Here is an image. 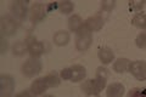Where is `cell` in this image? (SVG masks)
Listing matches in <instances>:
<instances>
[{
  "mask_svg": "<svg viewBox=\"0 0 146 97\" xmlns=\"http://www.w3.org/2000/svg\"><path fill=\"white\" fill-rule=\"evenodd\" d=\"M43 97H55V96L54 95H44Z\"/></svg>",
  "mask_w": 146,
  "mask_h": 97,
  "instance_id": "32",
  "label": "cell"
},
{
  "mask_svg": "<svg viewBox=\"0 0 146 97\" xmlns=\"http://www.w3.org/2000/svg\"><path fill=\"white\" fill-rule=\"evenodd\" d=\"M145 1H143V0H131V1H129V7L131 11H135V12H139L144 9L145 6Z\"/></svg>",
  "mask_w": 146,
  "mask_h": 97,
  "instance_id": "26",
  "label": "cell"
},
{
  "mask_svg": "<svg viewBox=\"0 0 146 97\" xmlns=\"http://www.w3.org/2000/svg\"><path fill=\"white\" fill-rule=\"evenodd\" d=\"M86 97H100V96H98V95H88Z\"/></svg>",
  "mask_w": 146,
  "mask_h": 97,
  "instance_id": "31",
  "label": "cell"
},
{
  "mask_svg": "<svg viewBox=\"0 0 146 97\" xmlns=\"http://www.w3.org/2000/svg\"><path fill=\"white\" fill-rule=\"evenodd\" d=\"M106 81L104 80H100L98 78H93V79H86L83 81L80 89L84 94L88 96V95H98L100 96V94L106 89Z\"/></svg>",
  "mask_w": 146,
  "mask_h": 97,
  "instance_id": "4",
  "label": "cell"
},
{
  "mask_svg": "<svg viewBox=\"0 0 146 97\" xmlns=\"http://www.w3.org/2000/svg\"><path fill=\"white\" fill-rule=\"evenodd\" d=\"M11 52L17 57L25 56V55L28 52L26 43L25 41H16V43H13L12 46H11Z\"/></svg>",
  "mask_w": 146,
  "mask_h": 97,
  "instance_id": "19",
  "label": "cell"
},
{
  "mask_svg": "<svg viewBox=\"0 0 146 97\" xmlns=\"http://www.w3.org/2000/svg\"><path fill=\"white\" fill-rule=\"evenodd\" d=\"M25 43L27 45V50L31 57L40 58L45 53V45L43 41H39L34 35H27L25 39Z\"/></svg>",
  "mask_w": 146,
  "mask_h": 97,
  "instance_id": "5",
  "label": "cell"
},
{
  "mask_svg": "<svg viewBox=\"0 0 146 97\" xmlns=\"http://www.w3.org/2000/svg\"><path fill=\"white\" fill-rule=\"evenodd\" d=\"M48 15V10H46V5L43 3H34L33 5L29 7V21L33 23V24H38V23H42Z\"/></svg>",
  "mask_w": 146,
  "mask_h": 97,
  "instance_id": "7",
  "label": "cell"
},
{
  "mask_svg": "<svg viewBox=\"0 0 146 97\" xmlns=\"http://www.w3.org/2000/svg\"><path fill=\"white\" fill-rule=\"evenodd\" d=\"M0 96L1 97H12L15 91V79L10 74L0 75Z\"/></svg>",
  "mask_w": 146,
  "mask_h": 97,
  "instance_id": "9",
  "label": "cell"
},
{
  "mask_svg": "<svg viewBox=\"0 0 146 97\" xmlns=\"http://www.w3.org/2000/svg\"><path fill=\"white\" fill-rule=\"evenodd\" d=\"M98 56H99L100 62L105 64V66L115 62V58H116L115 52H113L112 49L108 48V46H100L99 51H98Z\"/></svg>",
  "mask_w": 146,
  "mask_h": 97,
  "instance_id": "11",
  "label": "cell"
},
{
  "mask_svg": "<svg viewBox=\"0 0 146 97\" xmlns=\"http://www.w3.org/2000/svg\"><path fill=\"white\" fill-rule=\"evenodd\" d=\"M46 10L48 12H52L54 10H58V3H51L46 5Z\"/></svg>",
  "mask_w": 146,
  "mask_h": 97,
  "instance_id": "30",
  "label": "cell"
},
{
  "mask_svg": "<svg viewBox=\"0 0 146 97\" xmlns=\"http://www.w3.org/2000/svg\"><path fill=\"white\" fill-rule=\"evenodd\" d=\"M54 44L58 46V48H62V46H66L71 40V34L70 32L67 30H58L54 34Z\"/></svg>",
  "mask_w": 146,
  "mask_h": 97,
  "instance_id": "17",
  "label": "cell"
},
{
  "mask_svg": "<svg viewBox=\"0 0 146 97\" xmlns=\"http://www.w3.org/2000/svg\"><path fill=\"white\" fill-rule=\"evenodd\" d=\"M18 28H20V23L10 13H6L0 17V32L3 36H13L17 33Z\"/></svg>",
  "mask_w": 146,
  "mask_h": 97,
  "instance_id": "2",
  "label": "cell"
},
{
  "mask_svg": "<svg viewBox=\"0 0 146 97\" xmlns=\"http://www.w3.org/2000/svg\"><path fill=\"white\" fill-rule=\"evenodd\" d=\"M44 79H45V81H46V85H48L49 89H52V87L58 86V85L61 84V80H62L60 74L56 73V72H50V73H48V74L44 77Z\"/></svg>",
  "mask_w": 146,
  "mask_h": 97,
  "instance_id": "18",
  "label": "cell"
},
{
  "mask_svg": "<svg viewBox=\"0 0 146 97\" xmlns=\"http://www.w3.org/2000/svg\"><path fill=\"white\" fill-rule=\"evenodd\" d=\"M1 46H0V55H5L7 49H9V45H7V40H6V36H3L1 35Z\"/></svg>",
  "mask_w": 146,
  "mask_h": 97,
  "instance_id": "28",
  "label": "cell"
},
{
  "mask_svg": "<svg viewBox=\"0 0 146 97\" xmlns=\"http://www.w3.org/2000/svg\"><path fill=\"white\" fill-rule=\"evenodd\" d=\"M125 87L121 82H112L106 87V97H123Z\"/></svg>",
  "mask_w": 146,
  "mask_h": 97,
  "instance_id": "13",
  "label": "cell"
},
{
  "mask_svg": "<svg viewBox=\"0 0 146 97\" xmlns=\"http://www.w3.org/2000/svg\"><path fill=\"white\" fill-rule=\"evenodd\" d=\"M129 73L136 80L145 81L146 80V62L145 61H131L129 67Z\"/></svg>",
  "mask_w": 146,
  "mask_h": 97,
  "instance_id": "10",
  "label": "cell"
},
{
  "mask_svg": "<svg viewBox=\"0 0 146 97\" xmlns=\"http://www.w3.org/2000/svg\"><path fill=\"white\" fill-rule=\"evenodd\" d=\"M86 78V69L82 64H73L71 66V80L72 82H80L85 80Z\"/></svg>",
  "mask_w": 146,
  "mask_h": 97,
  "instance_id": "12",
  "label": "cell"
},
{
  "mask_svg": "<svg viewBox=\"0 0 146 97\" xmlns=\"http://www.w3.org/2000/svg\"><path fill=\"white\" fill-rule=\"evenodd\" d=\"M127 97H146V87H135L128 92Z\"/></svg>",
  "mask_w": 146,
  "mask_h": 97,
  "instance_id": "25",
  "label": "cell"
},
{
  "mask_svg": "<svg viewBox=\"0 0 146 97\" xmlns=\"http://www.w3.org/2000/svg\"><path fill=\"white\" fill-rule=\"evenodd\" d=\"M12 97H36V96L31 90H23V91L18 92V94H16V95H13Z\"/></svg>",
  "mask_w": 146,
  "mask_h": 97,
  "instance_id": "29",
  "label": "cell"
},
{
  "mask_svg": "<svg viewBox=\"0 0 146 97\" xmlns=\"http://www.w3.org/2000/svg\"><path fill=\"white\" fill-rule=\"evenodd\" d=\"M73 10H74V4L72 1L63 0V1L58 3V11H60L62 15H71Z\"/></svg>",
  "mask_w": 146,
  "mask_h": 97,
  "instance_id": "21",
  "label": "cell"
},
{
  "mask_svg": "<svg viewBox=\"0 0 146 97\" xmlns=\"http://www.w3.org/2000/svg\"><path fill=\"white\" fill-rule=\"evenodd\" d=\"M74 44H76L77 51H79V52L88 51L91 44H93V33H91L85 26H83L76 33Z\"/></svg>",
  "mask_w": 146,
  "mask_h": 97,
  "instance_id": "1",
  "label": "cell"
},
{
  "mask_svg": "<svg viewBox=\"0 0 146 97\" xmlns=\"http://www.w3.org/2000/svg\"><path fill=\"white\" fill-rule=\"evenodd\" d=\"M29 13V7L28 3L23 1V0H15L10 5V15L15 18V20L20 23L23 22Z\"/></svg>",
  "mask_w": 146,
  "mask_h": 97,
  "instance_id": "3",
  "label": "cell"
},
{
  "mask_svg": "<svg viewBox=\"0 0 146 97\" xmlns=\"http://www.w3.org/2000/svg\"><path fill=\"white\" fill-rule=\"evenodd\" d=\"M22 74L27 78H33L35 75H38L40 72L43 71V63L40 61V58L31 57L22 64Z\"/></svg>",
  "mask_w": 146,
  "mask_h": 97,
  "instance_id": "6",
  "label": "cell"
},
{
  "mask_svg": "<svg viewBox=\"0 0 146 97\" xmlns=\"http://www.w3.org/2000/svg\"><path fill=\"white\" fill-rule=\"evenodd\" d=\"M107 18H108L107 15H105V13H102L101 11H100L99 13H96V15L90 16V17L86 18V20L84 21V26L91 32V33H94V32H100L104 28Z\"/></svg>",
  "mask_w": 146,
  "mask_h": 97,
  "instance_id": "8",
  "label": "cell"
},
{
  "mask_svg": "<svg viewBox=\"0 0 146 97\" xmlns=\"http://www.w3.org/2000/svg\"><path fill=\"white\" fill-rule=\"evenodd\" d=\"M49 89L48 85H46V81H45L44 77L43 78H36V79L32 82V85L29 87V90L33 92L35 96H40L43 95L45 91Z\"/></svg>",
  "mask_w": 146,
  "mask_h": 97,
  "instance_id": "16",
  "label": "cell"
},
{
  "mask_svg": "<svg viewBox=\"0 0 146 97\" xmlns=\"http://www.w3.org/2000/svg\"><path fill=\"white\" fill-rule=\"evenodd\" d=\"M95 78H98V79L104 80V81L107 82V79L110 78V72H108V69L105 68L104 66L98 67L96 72H95Z\"/></svg>",
  "mask_w": 146,
  "mask_h": 97,
  "instance_id": "23",
  "label": "cell"
},
{
  "mask_svg": "<svg viewBox=\"0 0 146 97\" xmlns=\"http://www.w3.org/2000/svg\"><path fill=\"white\" fill-rule=\"evenodd\" d=\"M115 6H116V1H113V0H104L101 3V10L100 11L108 16L112 12L113 9H115Z\"/></svg>",
  "mask_w": 146,
  "mask_h": 97,
  "instance_id": "22",
  "label": "cell"
},
{
  "mask_svg": "<svg viewBox=\"0 0 146 97\" xmlns=\"http://www.w3.org/2000/svg\"><path fill=\"white\" fill-rule=\"evenodd\" d=\"M60 77L62 80H71V67L63 68L60 72Z\"/></svg>",
  "mask_w": 146,
  "mask_h": 97,
  "instance_id": "27",
  "label": "cell"
},
{
  "mask_svg": "<svg viewBox=\"0 0 146 97\" xmlns=\"http://www.w3.org/2000/svg\"><path fill=\"white\" fill-rule=\"evenodd\" d=\"M131 24L136 28L140 29H146V15L143 12H138L135 13L131 18Z\"/></svg>",
  "mask_w": 146,
  "mask_h": 97,
  "instance_id": "20",
  "label": "cell"
},
{
  "mask_svg": "<svg viewBox=\"0 0 146 97\" xmlns=\"http://www.w3.org/2000/svg\"><path fill=\"white\" fill-rule=\"evenodd\" d=\"M135 45L138 46L139 49H146V30L141 32V33H139L136 35Z\"/></svg>",
  "mask_w": 146,
  "mask_h": 97,
  "instance_id": "24",
  "label": "cell"
},
{
  "mask_svg": "<svg viewBox=\"0 0 146 97\" xmlns=\"http://www.w3.org/2000/svg\"><path fill=\"white\" fill-rule=\"evenodd\" d=\"M130 63L131 61L129 58H125V57H119L115 59V62H113V71L118 74H123V73L125 72H129V67H130Z\"/></svg>",
  "mask_w": 146,
  "mask_h": 97,
  "instance_id": "14",
  "label": "cell"
},
{
  "mask_svg": "<svg viewBox=\"0 0 146 97\" xmlns=\"http://www.w3.org/2000/svg\"><path fill=\"white\" fill-rule=\"evenodd\" d=\"M83 26H84V20L79 15H72L68 17L67 27H68V30L72 32V33L76 34Z\"/></svg>",
  "mask_w": 146,
  "mask_h": 97,
  "instance_id": "15",
  "label": "cell"
}]
</instances>
